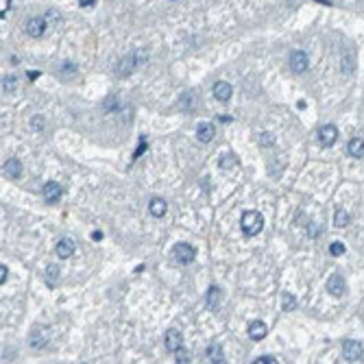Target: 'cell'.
<instances>
[{
	"label": "cell",
	"mask_w": 364,
	"mask_h": 364,
	"mask_svg": "<svg viewBox=\"0 0 364 364\" xmlns=\"http://www.w3.org/2000/svg\"><path fill=\"white\" fill-rule=\"evenodd\" d=\"M344 290H347V283H344L343 275H340V273L329 275V279H327V292H329V295L331 297H343Z\"/></svg>",
	"instance_id": "obj_7"
},
{
	"label": "cell",
	"mask_w": 364,
	"mask_h": 364,
	"mask_svg": "<svg viewBox=\"0 0 364 364\" xmlns=\"http://www.w3.org/2000/svg\"><path fill=\"white\" fill-rule=\"evenodd\" d=\"M74 72H77V66H74L72 61H63V63H61V68H59V74H61L63 79H70Z\"/></svg>",
	"instance_id": "obj_26"
},
{
	"label": "cell",
	"mask_w": 364,
	"mask_h": 364,
	"mask_svg": "<svg viewBox=\"0 0 364 364\" xmlns=\"http://www.w3.org/2000/svg\"><path fill=\"white\" fill-rule=\"evenodd\" d=\"M55 251H57V255L61 260H68L74 255V242L70 240V238H61V240L57 242V246H55Z\"/></svg>",
	"instance_id": "obj_13"
},
{
	"label": "cell",
	"mask_w": 364,
	"mask_h": 364,
	"mask_svg": "<svg viewBox=\"0 0 364 364\" xmlns=\"http://www.w3.org/2000/svg\"><path fill=\"white\" fill-rule=\"evenodd\" d=\"M190 102H199V94H194V92H185L183 94V99H181V109H185V111H190L192 107H190Z\"/></svg>",
	"instance_id": "obj_24"
},
{
	"label": "cell",
	"mask_w": 364,
	"mask_h": 364,
	"mask_svg": "<svg viewBox=\"0 0 364 364\" xmlns=\"http://www.w3.org/2000/svg\"><path fill=\"white\" fill-rule=\"evenodd\" d=\"M290 68H292V72H297V74L307 72V68H310V57H307L305 50H292L290 53Z\"/></svg>",
	"instance_id": "obj_5"
},
{
	"label": "cell",
	"mask_w": 364,
	"mask_h": 364,
	"mask_svg": "<svg viewBox=\"0 0 364 364\" xmlns=\"http://www.w3.org/2000/svg\"><path fill=\"white\" fill-rule=\"evenodd\" d=\"M212 92H214V99L221 101V102H227L231 99V85L227 81H218Z\"/></svg>",
	"instance_id": "obj_15"
},
{
	"label": "cell",
	"mask_w": 364,
	"mask_h": 364,
	"mask_svg": "<svg viewBox=\"0 0 364 364\" xmlns=\"http://www.w3.org/2000/svg\"><path fill=\"white\" fill-rule=\"evenodd\" d=\"M218 305H221V288L212 286L207 292V307L209 310H218Z\"/></svg>",
	"instance_id": "obj_21"
},
{
	"label": "cell",
	"mask_w": 364,
	"mask_h": 364,
	"mask_svg": "<svg viewBox=\"0 0 364 364\" xmlns=\"http://www.w3.org/2000/svg\"><path fill=\"white\" fill-rule=\"evenodd\" d=\"M142 151H146V142H142V144H140V148H138V151H135V155H133L135 160H138V157L142 155Z\"/></svg>",
	"instance_id": "obj_35"
},
{
	"label": "cell",
	"mask_w": 364,
	"mask_h": 364,
	"mask_svg": "<svg viewBox=\"0 0 364 364\" xmlns=\"http://www.w3.org/2000/svg\"><path fill=\"white\" fill-rule=\"evenodd\" d=\"M175 358H177V362H181V364L190 362V353L185 351L183 347H181V349H177V351H175Z\"/></svg>",
	"instance_id": "obj_29"
},
{
	"label": "cell",
	"mask_w": 364,
	"mask_h": 364,
	"mask_svg": "<svg viewBox=\"0 0 364 364\" xmlns=\"http://www.w3.org/2000/svg\"><path fill=\"white\" fill-rule=\"evenodd\" d=\"M266 334H268V327H266L264 321H253V323L249 325V336L253 340H262V338H266Z\"/></svg>",
	"instance_id": "obj_18"
},
{
	"label": "cell",
	"mask_w": 364,
	"mask_h": 364,
	"mask_svg": "<svg viewBox=\"0 0 364 364\" xmlns=\"http://www.w3.org/2000/svg\"><path fill=\"white\" fill-rule=\"evenodd\" d=\"M205 358H207L209 362H216V364H221V362H225V353H222V347L221 344H209L207 349H205Z\"/></svg>",
	"instance_id": "obj_17"
},
{
	"label": "cell",
	"mask_w": 364,
	"mask_h": 364,
	"mask_svg": "<svg viewBox=\"0 0 364 364\" xmlns=\"http://www.w3.org/2000/svg\"><path fill=\"white\" fill-rule=\"evenodd\" d=\"M2 175L7 177V179H18V177L22 175V164H20V160L11 157V160L4 162V164H2Z\"/></svg>",
	"instance_id": "obj_11"
},
{
	"label": "cell",
	"mask_w": 364,
	"mask_h": 364,
	"mask_svg": "<svg viewBox=\"0 0 364 364\" xmlns=\"http://www.w3.org/2000/svg\"><path fill=\"white\" fill-rule=\"evenodd\" d=\"M16 87H18V79L13 77V74H9V77L2 79V92L11 94V92H16Z\"/></svg>",
	"instance_id": "obj_25"
},
{
	"label": "cell",
	"mask_w": 364,
	"mask_h": 364,
	"mask_svg": "<svg viewBox=\"0 0 364 364\" xmlns=\"http://www.w3.org/2000/svg\"><path fill=\"white\" fill-rule=\"evenodd\" d=\"M240 227H242V231H244V236H249V238L258 236V233L264 229V218H262V214L255 212V209H251V212H244V214H242Z\"/></svg>",
	"instance_id": "obj_2"
},
{
	"label": "cell",
	"mask_w": 364,
	"mask_h": 364,
	"mask_svg": "<svg viewBox=\"0 0 364 364\" xmlns=\"http://www.w3.org/2000/svg\"><path fill=\"white\" fill-rule=\"evenodd\" d=\"M7 277H9V268L2 264V266H0V283L7 282Z\"/></svg>",
	"instance_id": "obj_33"
},
{
	"label": "cell",
	"mask_w": 364,
	"mask_h": 364,
	"mask_svg": "<svg viewBox=\"0 0 364 364\" xmlns=\"http://www.w3.org/2000/svg\"><path fill=\"white\" fill-rule=\"evenodd\" d=\"M218 166H221L225 172H229V170H233V168H238V157L233 155V153H222L221 160H218Z\"/></svg>",
	"instance_id": "obj_20"
},
{
	"label": "cell",
	"mask_w": 364,
	"mask_h": 364,
	"mask_svg": "<svg viewBox=\"0 0 364 364\" xmlns=\"http://www.w3.org/2000/svg\"><path fill=\"white\" fill-rule=\"evenodd\" d=\"M46 283H48V286H55V283L59 282V268L55 264H50V266H46Z\"/></svg>",
	"instance_id": "obj_23"
},
{
	"label": "cell",
	"mask_w": 364,
	"mask_h": 364,
	"mask_svg": "<svg viewBox=\"0 0 364 364\" xmlns=\"http://www.w3.org/2000/svg\"><path fill=\"white\" fill-rule=\"evenodd\" d=\"M260 144H262V146H273V144H275V138H273V133L264 131L262 135H260Z\"/></svg>",
	"instance_id": "obj_30"
},
{
	"label": "cell",
	"mask_w": 364,
	"mask_h": 364,
	"mask_svg": "<svg viewBox=\"0 0 364 364\" xmlns=\"http://www.w3.org/2000/svg\"><path fill=\"white\" fill-rule=\"evenodd\" d=\"M46 20H48V22H59L61 18H59L57 11H48V13H46Z\"/></svg>",
	"instance_id": "obj_34"
},
{
	"label": "cell",
	"mask_w": 364,
	"mask_h": 364,
	"mask_svg": "<svg viewBox=\"0 0 364 364\" xmlns=\"http://www.w3.org/2000/svg\"><path fill=\"white\" fill-rule=\"evenodd\" d=\"M94 2H96V0H81L83 7H85V4H94Z\"/></svg>",
	"instance_id": "obj_38"
},
{
	"label": "cell",
	"mask_w": 364,
	"mask_h": 364,
	"mask_svg": "<svg viewBox=\"0 0 364 364\" xmlns=\"http://www.w3.org/2000/svg\"><path fill=\"white\" fill-rule=\"evenodd\" d=\"M321 231H323V229H321V225H316V222H310V229H307V233H310V238H316Z\"/></svg>",
	"instance_id": "obj_31"
},
{
	"label": "cell",
	"mask_w": 364,
	"mask_h": 364,
	"mask_svg": "<svg viewBox=\"0 0 364 364\" xmlns=\"http://www.w3.org/2000/svg\"><path fill=\"white\" fill-rule=\"evenodd\" d=\"M181 347H183V336H181V331L175 327L168 329L166 331V349L175 353L177 349H181Z\"/></svg>",
	"instance_id": "obj_10"
},
{
	"label": "cell",
	"mask_w": 364,
	"mask_h": 364,
	"mask_svg": "<svg viewBox=\"0 0 364 364\" xmlns=\"http://www.w3.org/2000/svg\"><path fill=\"white\" fill-rule=\"evenodd\" d=\"M172 255H175V260L179 264H192L194 258H197V251L190 244H185V242H179V244H175V249H172Z\"/></svg>",
	"instance_id": "obj_4"
},
{
	"label": "cell",
	"mask_w": 364,
	"mask_h": 364,
	"mask_svg": "<svg viewBox=\"0 0 364 364\" xmlns=\"http://www.w3.org/2000/svg\"><path fill=\"white\" fill-rule=\"evenodd\" d=\"M336 140H338V129H336L334 124H323V127L319 129V142L323 144V146H334Z\"/></svg>",
	"instance_id": "obj_8"
},
{
	"label": "cell",
	"mask_w": 364,
	"mask_h": 364,
	"mask_svg": "<svg viewBox=\"0 0 364 364\" xmlns=\"http://www.w3.org/2000/svg\"><path fill=\"white\" fill-rule=\"evenodd\" d=\"M29 343H31L33 349H44L46 343H48V331H46V327H35L33 331H31Z\"/></svg>",
	"instance_id": "obj_12"
},
{
	"label": "cell",
	"mask_w": 364,
	"mask_h": 364,
	"mask_svg": "<svg viewBox=\"0 0 364 364\" xmlns=\"http://www.w3.org/2000/svg\"><path fill=\"white\" fill-rule=\"evenodd\" d=\"M146 61H148V53H146V50H144V48H135V50H131V53L127 55V57L120 59L118 74H120V77H129V74L138 72V70L142 68Z\"/></svg>",
	"instance_id": "obj_1"
},
{
	"label": "cell",
	"mask_w": 364,
	"mask_h": 364,
	"mask_svg": "<svg viewBox=\"0 0 364 364\" xmlns=\"http://www.w3.org/2000/svg\"><path fill=\"white\" fill-rule=\"evenodd\" d=\"M41 192H44V201L46 203H57L59 199H61V185L57 183V181H48V183H44V190H41Z\"/></svg>",
	"instance_id": "obj_9"
},
{
	"label": "cell",
	"mask_w": 364,
	"mask_h": 364,
	"mask_svg": "<svg viewBox=\"0 0 364 364\" xmlns=\"http://www.w3.org/2000/svg\"><path fill=\"white\" fill-rule=\"evenodd\" d=\"M255 362H258V364H275L277 360H275V356H260Z\"/></svg>",
	"instance_id": "obj_32"
},
{
	"label": "cell",
	"mask_w": 364,
	"mask_h": 364,
	"mask_svg": "<svg viewBox=\"0 0 364 364\" xmlns=\"http://www.w3.org/2000/svg\"><path fill=\"white\" fill-rule=\"evenodd\" d=\"M282 305H283V310H295L297 307V299L290 295V292H283V297H282Z\"/></svg>",
	"instance_id": "obj_27"
},
{
	"label": "cell",
	"mask_w": 364,
	"mask_h": 364,
	"mask_svg": "<svg viewBox=\"0 0 364 364\" xmlns=\"http://www.w3.org/2000/svg\"><path fill=\"white\" fill-rule=\"evenodd\" d=\"M37 77H40V72H37V70H31V72H29V79H37Z\"/></svg>",
	"instance_id": "obj_36"
},
{
	"label": "cell",
	"mask_w": 364,
	"mask_h": 364,
	"mask_svg": "<svg viewBox=\"0 0 364 364\" xmlns=\"http://www.w3.org/2000/svg\"><path fill=\"white\" fill-rule=\"evenodd\" d=\"M214 135H216V127H214L212 122H201V124H199V129H197V138H199L203 144L212 142Z\"/></svg>",
	"instance_id": "obj_14"
},
{
	"label": "cell",
	"mask_w": 364,
	"mask_h": 364,
	"mask_svg": "<svg viewBox=\"0 0 364 364\" xmlns=\"http://www.w3.org/2000/svg\"><path fill=\"white\" fill-rule=\"evenodd\" d=\"M344 251H347V249H344V244H343V242H338V240L331 242V244H329V253H331V255H336V258H338V255H343Z\"/></svg>",
	"instance_id": "obj_28"
},
{
	"label": "cell",
	"mask_w": 364,
	"mask_h": 364,
	"mask_svg": "<svg viewBox=\"0 0 364 364\" xmlns=\"http://www.w3.org/2000/svg\"><path fill=\"white\" fill-rule=\"evenodd\" d=\"M347 153L351 157H364V142L360 138H351L347 142Z\"/></svg>",
	"instance_id": "obj_19"
},
{
	"label": "cell",
	"mask_w": 364,
	"mask_h": 364,
	"mask_svg": "<svg viewBox=\"0 0 364 364\" xmlns=\"http://www.w3.org/2000/svg\"><path fill=\"white\" fill-rule=\"evenodd\" d=\"M364 353V344L358 340H344L343 343V358L347 362H358Z\"/></svg>",
	"instance_id": "obj_3"
},
{
	"label": "cell",
	"mask_w": 364,
	"mask_h": 364,
	"mask_svg": "<svg viewBox=\"0 0 364 364\" xmlns=\"http://www.w3.org/2000/svg\"><path fill=\"white\" fill-rule=\"evenodd\" d=\"M349 221H351V216H349L347 209H336V212H334V225L336 227H340V229H343V227L349 225Z\"/></svg>",
	"instance_id": "obj_22"
},
{
	"label": "cell",
	"mask_w": 364,
	"mask_h": 364,
	"mask_svg": "<svg viewBox=\"0 0 364 364\" xmlns=\"http://www.w3.org/2000/svg\"><path fill=\"white\" fill-rule=\"evenodd\" d=\"M148 212H151L155 218H162L168 212V203L164 199H160V197L151 199V203H148Z\"/></svg>",
	"instance_id": "obj_16"
},
{
	"label": "cell",
	"mask_w": 364,
	"mask_h": 364,
	"mask_svg": "<svg viewBox=\"0 0 364 364\" xmlns=\"http://www.w3.org/2000/svg\"><path fill=\"white\" fill-rule=\"evenodd\" d=\"M46 29H48V20H46V18H31V20L26 22V33L31 37H35V40L44 37Z\"/></svg>",
	"instance_id": "obj_6"
},
{
	"label": "cell",
	"mask_w": 364,
	"mask_h": 364,
	"mask_svg": "<svg viewBox=\"0 0 364 364\" xmlns=\"http://www.w3.org/2000/svg\"><path fill=\"white\" fill-rule=\"evenodd\" d=\"M94 240H96V242L102 240V233H101V231H94Z\"/></svg>",
	"instance_id": "obj_37"
}]
</instances>
